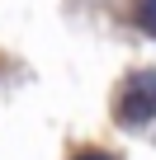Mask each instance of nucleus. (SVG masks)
Returning a JSON list of instances; mask_svg holds the SVG:
<instances>
[{
  "mask_svg": "<svg viewBox=\"0 0 156 160\" xmlns=\"http://www.w3.org/2000/svg\"><path fill=\"white\" fill-rule=\"evenodd\" d=\"M81 160H109V155H81Z\"/></svg>",
  "mask_w": 156,
  "mask_h": 160,
  "instance_id": "obj_3",
  "label": "nucleus"
},
{
  "mask_svg": "<svg viewBox=\"0 0 156 160\" xmlns=\"http://www.w3.org/2000/svg\"><path fill=\"white\" fill-rule=\"evenodd\" d=\"M151 104H156V75H137L132 85H128V94H123V122L151 118V113H147Z\"/></svg>",
  "mask_w": 156,
  "mask_h": 160,
  "instance_id": "obj_1",
  "label": "nucleus"
},
{
  "mask_svg": "<svg viewBox=\"0 0 156 160\" xmlns=\"http://www.w3.org/2000/svg\"><path fill=\"white\" fill-rule=\"evenodd\" d=\"M137 24L147 33H156V0H137Z\"/></svg>",
  "mask_w": 156,
  "mask_h": 160,
  "instance_id": "obj_2",
  "label": "nucleus"
}]
</instances>
